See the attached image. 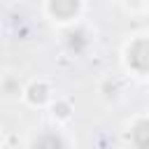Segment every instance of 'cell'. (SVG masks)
<instances>
[{
  "instance_id": "6da1fadb",
  "label": "cell",
  "mask_w": 149,
  "mask_h": 149,
  "mask_svg": "<svg viewBox=\"0 0 149 149\" xmlns=\"http://www.w3.org/2000/svg\"><path fill=\"white\" fill-rule=\"evenodd\" d=\"M119 65L126 79L149 84V28H137L121 40Z\"/></svg>"
},
{
  "instance_id": "7a4b0ae2",
  "label": "cell",
  "mask_w": 149,
  "mask_h": 149,
  "mask_svg": "<svg viewBox=\"0 0 149 149\" xmlns=\"http://www.w3.org/2000/svg\"><path fill=\"white\" fill-rule=\"evenodd\" d=\"M61 37H58V44L63 49V54L72 61H84L91 56V51L95 49L98 44V28L91 23V21H79L65 30H58Z\"/></svg>"
},
{
  "instance_id": "3957f363",
  "label": "cell",
  "mask_w": 149,
  "mask_h": 149,
  "mask_svg": "<svg viewBox=\"0 0 149 149\" xmlns=\"http://www.w3.org/2000/svg\"><path fill=\"white\" fill-rule=\"evenodd\" d=\"M86 12H88V2H84V0H44V2H40L42 19L56 30H65V28L84 21Z\"/></svg>"
},
{
  "instance_id": "277c9868",
  "label": "cell",
  "mask_w": 149,
  "mask_h": 149,
  "mask_svg": "<svg viewBox=\"0 0 149 149\" xmlns=\"http://www.w3.org/2000/svg\"><path fill=\"white\" fill-rule=\"evenodd\" d=\"M56 98H58V88L49 77L37 74V77L26 79L23 95H21V102L26 107H30V109H49Z\"/></svg>"
},
{
  "instance_id": "5b68a950",
  "label": "cell",
  "mask_w": 149,
  "mask_h": 149,
  "mask_svg": "<svg viewBox=\"0 0 149 149\" xmlns=\"http://www.w3.org/2000/svg\"><path fill=\"white\" fill-rule=\"evenodd\" d=\"M126 84H128V79L123 74H119V72H105V74H100L95 79V98L105 107L114 109V107L123 105V100L128 98V86Z\"/></svg>"
},
{
  "instance_id": "8992f818",
  "label": "cell",
  "mask_w": 149,
  "mask_h": 149,
  "mask_svg": "<svg viewBox=\"0 0 149 149\" xmlns=\"http://www.w3.org/2000/svg\"><path fill=\"white\" fill-rule=\"evenodd\" d=\"M121 142L126 149H149V112H135L121 123Z\"/></svg>"
},
{
  "instance_id": "52a82bcc",
  "label": "cell",
  "mask_w": 149,
  "mask_h": 149,
  "mask_svg": "<svg viewBox=\"0 0 149 149\" xmlns=\"http://www.w3.org/2000/svg\"><path fill=\"white\" fill-rule=\"evenodd\" d=\"M26 149H74V140L68 133V128L47 126L30 135Z\"/></svg>"
},
{
  "instance_id": "ba28073f",
  "label": "cell",
  "mask_w": 149,
  "mask_h": 149,
  "mask_svg": "<svg viewBox=\"0 0 149 149\" xmlns=\"http://www.w3.org/2000/svg\"><path fill=\"white\" fill-rule=\"evenodd\" d=\"M26 79L14 68H0V100L5 102H21Z\"/></svg>"
},
{
  "instance_id": "9c48e42d",
  "label": "cell",
  "mask_w": 149,
  "mask_h": 149,
  "mask_svg": "<svg viewBox=\"0 0 149 149\" xmlns=\"http://www.w3.org/2000/svg\"><path fill=\"white\" fill-rule=\"evenodd\" d=\"M47 112H49L51 126L56 128H70V123L74 121V102L68 95H58Z\"/></svg>"
},
{
  "instance_id": "30bf717a",
  "label": "cell",
  "mask_w": 149,
  "mask_h": 149,
  "mask_svg": "<svg viewBox=\"0 0 149 149\" xmlns=\"http://www.w3.org/2000/svg\"><path fill=\"white\" fill-rule=\"evenodd\" d=\"M121 9L130 12V14H142V16H149V2H137V5H119Z\"/></svg>"
},
{
  "instance_id": "8fae6325",
  "label": "cell",
  "mask_w": 149,
  "mask_h": 149,
  "mask_svg": "<svg viewBox=\"0 0 149 149\" xmlns=\"http://www.w3.org/2000/svg\"><path fill=\"white\" fill-rule=\"evenodd\" d=\"M5 147H7V137H5V133L0 128V149H5Z\"/></svg>"
}]
</instances>
